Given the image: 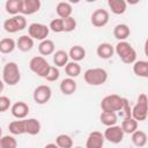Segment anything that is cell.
Listing matches in <instances>:
<instances>
[{
	"mask_svg": "<svg viewBox=\"0 0 148 148\" xmlns=\"http://www.w3.org/2000/svg\"><path fill=\"white\" fill-rule=\"evenodd\" d=\"M114 52L118 54V57L124 64L131 65L136 61V51L126 40L118 42L117 45L114 46Z\"/></svg>",
	"mask_w": 148,
	"mask_h": 148,
	"instance_id": "cell-1",
	"label": "cell"
},
{
	"mask_svg": "<svg viewBox=\"0 0 148 148\" xmlns=\"http://www.w3.org/2000/svg\"><path fill=\"white\" fill-rule=\"evenodd\" d=\"M21 80V72L18 65L14 61H8L2 69V81L5 84L15 86Z\"/></svg>",
	"mask_w": 148,
	"mask_h": 148,
	"instance_id": "cell-2",
	"label": "cell"
},
{
	"mask_svg": "<svg viewBox=\"0 0 148 148\" xmlns=\"http://www.w3.org/2000/svg\"><path fill=\"white\" fill-rule=\"evenodd\" d=\"M83 79L89 86H102L108 80V72L104 68H89L83 73Z\"/></svg>",
	"mask_w": 148,
	"mask_h": 148,
	"instance_id": "cell-3",
	"label": "cell"
},
{
	"mask_svg": "<svg viewBox=\"0 0 148 148\" xmlns=\"http://www.w3.org/2000/svg\"><path fill=\"white\" fill-rule=\"evenodd\" d=\"M125 99L126 98H124L117 94L108 95L102 99L101 109H102V111H105V112H114V113L120 112V110L124 106Z\"/></svg>",
	"mask_w": 148,
	"mask_h": 148,
	"instance_id": "cell-4",
	"label": "cell"
},
{
	"mask_svg": "<svg viewBox=\"0 0 148 148\" xmlns=\"http://www.w3.org/2000/svg\"><path fill=\"white\" fill-rule=\"evenodd\" d=\"M147 103H148L147 95L140 94L136 104L133 106V109H131V117L138 123L147 119Z\"/></svg>",
	"mask_w": 148,
	"mask_h": 148,
	"instance_id": "cell-5",
	"label": "cell"
},
{
	"mask_svg": "<svg viewBox=\"0 0 148 148\" xmlns=\"http://www.w3.org/2000/svg\"><path fill=\"white\" fill-rule=\"evenodd\" d=\"M2 27H3L5 31H7L9 34H15V32L22 31L23 29L27 28V18L21 14L15 15V16H12V17L5 20Z\"/></svg>",
	"mask_w": 148,
	"mask_h": 148,
	"instance_id": "cell-6",
	"label": "cell"
},
{
	"mask_svg": "<svg viewBox=\"0 0 148 148\" xmlns=\"http://www.w3.org/2000/svg\"><path fill=\"white\" fill-rule=\"evenodd\" d=\"M51 65H49V62L46 61V59L42 56H36L34 58L30 59L29 61V68L32 73H35L36 75L40 76V77H45L47 74V71L50 68Z\"/></svg>",
	"mask_w": 148,
	"mask_h": 148,
	"instance_id": "cell-7",
	"label": "cell"
},
{
	"mask_svg": "<svg viewBox=\"0 0 148 148\" xmlns=\"http://www.w3.org/2000/svg\"><path fill=\"white\" fill-rule=\"evenodd\" d=\"M28 34L29 36L35 40H44L46 39V37L49 36L50 34V29H49V25L46 24H43V23H31L29 27H28Z\"/></svg>",
	"mask_w": 148,
	"mask_h": 148,
	"instance_id": "cell-8",
	"label": "cell"
},
{
	"mask_svg": "<svg viewBox=\"0 0 148 148\" xmlns=\"http://www.w3.org/2000/svg\"><path fill=\"white\" fill-rule=\"evenodd\" d=\"M52 97V90L49 86L46 84H40L38 87L35 88L34 94H32V98L37 104H46Z\"/></svg>",
	"mask_w": 148,
	"mask_h": 148,
	"instance_id": "cell-9",
	"label": "cell"
},
{
	"mask_svg": "<svg viewBox=\"0 0 148 148\" xmlns=\"http://www.w3.org/2000/svg\"><path fill=\"white\" fill-rule=\"evenodd\" d=\"M125 133L123 132L121 127L118 125H113V126H109L106 127V130L103 133V136L105 140H108L111 143H120L124 139Z\"/></svg>",
	"mask_w": 148,
	"mask_h": 148,
	"instance_id": "cell-10",
	"label": "cell"
},
{
	"mask_svg": "<svg viewBox=\"0 0 148 148\" xmlns=\"http://www.w3.org/2000/svg\"><path fill=\"white\" fill-rule=\"evenodd\" d=\"M109 12L106 9H103V8H97L92 12L91 16H90V21H91V24L96 28H103L108 24L109 22Z\"/></svg>",
	"mask_w": 148,
	"mask_h": 148,
	"instance_id": "cell-11",
	"label": "cell"
},
{
	"mask_svg": "<svg viewBox=\"0 0 148 148\" xmlns=\"http://www.w3.org/2000/svg\"><path fill=\"white\" fill-rule=\"evenodd\" d=\"M104 141L105 139L101 132L98 131L90 132L86 141V148H103Z\"/></svg>",
	"mask_w": 148,
	"mask_h": 148,
	"instance_id": "cell-12",
	"label": "cell"
},
{
	"mask_svg": "<svg viewBox=\"0 0 148 148\" xmlns=\"http://www.w3.org/2000/svg\"><path fill=\"white\" fill-rule=\"evenodd\" d=\"M40 0H22L21 15H32L40 9Z\"/></svg>",
	"mask_w": 148,
	"mask_h": 148,
	"instance_id": "cell-13",
	"label": "cell"
},
{
	"mask_svg": "<svg viewBox=\"0 0 148 148\" xmlns=\"http://www.w3.org/2000/svg\"><path fill=\"white\" fill-rule=\"evenodd\" d=\"M10 112L16 119H25L29 113V105L25 102H16L10 106Z\"/></svg>",
	"mask_w": 148,
	"mask_h": 148,
	"instance_id": "cell-14",
	"label": "cell"
},
{
	"mask_svg": "<svg viewBox=\"0 0 148 148\" xmlns=\"http://www.w3.org/2000/svg\"><path fill=\"white\" fill-rule=\"evenodd\" d=\"M59 88H60V91H61L64 95L69 96V95H73V94L75 92V90H76V88H77V84H76V82H75L74 79H72V77H66V79L61 80Z\"/></svg>",
	"mask_w": 148,
	"mask_h": 148,
	"instance_id": "cell-15",
	"label": "cell"
},
{
	"mask_svg": "<svg viewBox=\"0 0 148 148\" xmlns=\"http://www.w3.org/2000/svg\"><path fill=\"white\" fill-rule=\"evenodd\" d=\"M131 35V30L128 28L127 24H124V23H120V24H117L114 28H113V36L116 39H118L119 42H123V40H126Z\"/></svg>",
	"mask_w": 148,
	"mask_h": 148,
	"instance_id": "cell-16",
	"label": "cell"
},
{
	"mask_svg": "<svg viewBox=\"0 0 148 148\" xmlns=\"http://www.w3.org/2000/svg\"><path fill=\"white\" fill-rule=\"evenodd\" d=\"M16 47L22 52H29L34 47V39L29 35H22L16 40Z\"/></svg>",
	"mask_w": 148,
	"mask_h": 148,
	"instance_id": "cell-17",
	"label": "cell"
},
{
	"mask_svg": "<svg viewBox=\"0 0 148 148\" xmlns=\"http://www.w3.org/2000/svg\"><path fill=\"white\" fill-rule=\"evenodd\" d=\"M96 53L101 59H110L114 53V47L110 43H101L96 49Z\"/></svg>",
	"mask_w": 148,
	"mask_h": 148,
	"instance_id": "cell-18",
	"label": "cell"
},
{
	"mask_svg": "<svg viewBox=\"0 0 148 148\" xmlns=\"http://www.w3.org/2000/svg\"><path fill=\"white\" fill-rule=\"evenodd\" d=\"M108 6L116 15H121L127 9V2L125 0H108Z\"/></svg>",
	"mask_w": 148,
	"mask_h": 148,
	"instance_id": "cell-19",
	"label": "cell"
},
{
	"mask_svg": "<svg viewBox=\"0 0 148 148\" xmlns=\"http://www.w3.org/2000/svg\"><path fill=\"white\" fill-rule=\"evenodd\" d=\"M133 72L136 76L147 79L148 77V61L146 60H136L133 64Z\"/></svg>",
	"mask_w": 148,
	"mask_h": 148,
	"instance_id": "cell-20",
	"label": "cell"
},
{
	"mask_svg": "<svg viewBox=\"0 0 148 148\" xmlns=\"http://www.w3.org/2000/svg\"><path fill=\"white\" fill-rule=\"evenodd\" d=\"M24 121H25V133H28L29 135H37L40 132L42 125L39 120H37L36 118H28L24 119Z\"/></svg>",
	"mask_w": 148,
	"mask_h": 148,
	"instance_id": "cell-21",
	"label": "cell"
},
{
	"mask_svg": "<svg viewBox=\"0 0 148 148\" xmlns=\"http://www.w3.org/2000/svg\"><path fill=\"white\" fill-rule=\"evenodd\" d=\"M56 12H57L59 18H66V17L72 16L73 8H72V5L69 2L60 1V2H58L57 7H56Z\"/></svg>",
	"mask_w": 148,
	"mask_h": 148,
	"instance_id": "cell-22",
	"label": "cell"
},
{
	"mask_svg": "<svg viewBox=\"0 0 148 148\" xmlns=\"http://www.w3.org/2000/svg\"><path fill=\"white\" fill-rule=\"evenodd\" d=\"M54 50H56V45L53 43V40L51 39H44L39 43L38 45V52L40 53L42 57L44 56H51L54 53Z\"/></svg>",
	"mask_w": 148,
	"mask_h": 148,
	"instance_id": "cell-23",
	"label": "cell"
},
{
	"mask_svg": "<svg viewBox=\"0 0 148 148\" xmlns=\"http://www.w3.org/2000/svg\"><path fill=\"white\" fill-rule=\"evenodd\" d=\"M67 53H68V57L72 59V61H75V62H79L86 58V50L81 45L72 46Z\"/></svg>",
	"mask_w": 148,
	"mask_h": 148,
	"instance_id": "cell-24",
	"label": "cell"
},
{
	"mask_svg": "<svg viewBox=\"0 0 148 148\" xmlns=\"http://www.w3.org/2000/svg\"><path fill=\"white\" fill-rule=\"evenodd\" d=\"M8 130L13 135H21L25 133V121L24 119L13 120L8 125Z\"/></svg>",
	"mask_w": 148,
	"mask_h": 148,
	"instance_id": "cell-25",
	"label": "cell"
},
{
	"mask_svg": "<svg viewBox=\"0 0 148 148\" xmlns=\"http://www.w3.org/2000/svg\"><path fill=\"white\" fill-rule=\"evenodd\" d=\"M21 8H22V0H7L5 3L6 12L13 16L21 14Z\"/></svg>",
	"mask_w": 148,
	"mask_h": 148,
	"instance_id": "cell-26",
	"label": "cell"
},
{
	"mask_svg": "<svg viewBox=\"0 0 148 148\" xmlns=\"http://www.w3.org/2000/svg\"><path fill=\"white\" fill-rule=\"evenodd\" d=\"M68 53L64 50H58L53 53V64L56 65V67H65L68 62Z\"/></svg>",
	"mask_w": 148,
	"mask_h": 148,
	"instance_id": "cell-27",
	"label": "cell"
},
{
	"mask_svg": "<svg viewBox=\"0 0 148 148\" xmlns=\"http://www.w3.org/2000/svg\"><path fill=\"white\" fill-rule=\"evenodd\" d=\"M16 47V42L10 38V37H6L0 39V52L3 54H9L12 53Z\"/></svg>",
	"mask_w": 148,
	"mask_h": 148,
	"instance_id": "cell-28",
	"label": "cell"
},
{
	"mask_svg": "<svg viewBox=\"0 0 148 148\" xmlns=\"http://www.w3.org/2000/svg\"><path fill=\"white\" fill-rule=\"evenodd\" d=\"M99 120H101V123L103 125H105L106 127H109V126H113V125L117 124L118 116L114 112H105V111H102V113L99 116Z\"/></svg>",
	"mask_w": 148,
	"mask_h": 148,
	"instance_id": "cell-29",
	"label": "cell"
},
{
	"mask_svg": "<svg viewBox=\"0 0 148 148\" xmlns=\"http://www.w3.org/2000/svg\"><path fill=\"white\" fill-rule=\"evenodd\" d=\"M132 142L135 147H145L147 143V134L146 132L141 131V130H136L135 132L132 133Z\"/></svg>",
	"mask_w": 148,
	"mask_h": 148,
	"instance_id": "cell-30",
	"label": "cell"
},
{
	"mask_svg": "<svg viewBox=\"0 0 148 148\" xmlns=\"http://www.w3.org/2000/svg\"><path fill=\"white\" fill-rule=\"evenodd\" d=\"M121 130L124 133L126 134H132L133 132H135L138 130V121L134 120L132 117L130 118H124V120L121 121V125H120Z\"/></svg>",
	"mask_w": 148,
	"mask_h": 148,
	"instance_id": "cell-31",
	"label": "cell"
},
{
	"mask_svg": "<svg viewBox=\"0 0 148 148\" xmlns=\"http://www.w3.org/2000/svg\"><path fill=\"white\" fill-rule=\"evenodd\" d=\"M65 72L68 75V77H77L81 74V66L75 61H68L65 66Z\"/></svg>",
	"mask_w": 148,
	"mask_h": 148,
	"instance_id": "cell-32",
	"label": "cell"
},
{
	"mask_svg": "<svg viewBox=\"0 0 148 148\" xmlns=\"http://www.w3.org/2000/svg\"><path fill=\"white\" fill-rule=\"evenodd\" d=\"M56 145L59 148H73V139L67 134H59L56 138Z\"/></svg>",
	"mask_w": 148,
	"mask_h": 148,
	"instance_id": "cell-33",
	"label": "cell"
},
{
	"mask_svg": "<svg viewBox=\"0 0 148 148\" xmlns=\"http://www.w3.org/2000/svg\"><path fill=\"white\" fill-rule=\"evenodd\" d=\"M17 141L13 135H2L0 138V148H16Z\"/></svg>",
	"mask_w": 148,
	"mask_h": 148,
	"instance_id": "cell-34",
	"label": "cell"
},
{
	"mask_svg": "<svg viewBox=\"0 0 148 148\" xmlns=\"http://www.w3.org/2000/svg\"><path fill=\"white\" fill-rule=\"evenodd\" d=\"M62 24H64V32H72L76 29V20L73 16L62 18Z\"/></svg>",
	"mask_w": 148,
	"mask_h": 148,
	"instance_id": "cell-35",
	"label": "cell"
},
{
	"mask_svg": "<svg viewBox=\"0 0 148 148\" xmlns=\"http://www.w3.org/2000/svg\"><path fill=\"white\" fill-rule=\"evenodd\" d=\"M59 76H60L59 68L56 67V66H50V68L47 71V74L44 79H46V81H49V82H54L59 79Z\"/></svg>",
	"mask_w": 148,
	"mask_h": 148,
	"instance_id": "cell-36",
	"label": "cell"
},
{
	"mask_svg": "<svg viewBox=\"0 0 148 148\" xmlns=\"http://www.w3.org/2000/svg\"><path fill=\"white\" fill-rule=\"evenodd\" d=\"M49 29L53 32H64V24H62V18H54L50 22Z\"/></svg>",
	"mask_w": 148,
	"mask_h": 148,
	"instance_id": "cell-37",
	"label": "cell"
},
{
	"mask_svg": "<svg viewBox=\"0 0 148 148\" xmlns=\"http://www.w3.org/2000/svg\"><path fill=\"white\" fill-rule=\"evenodd\" d=\"M12 106V101L7 96H0V112H6Z\"/></svg>",
	"mask_w": 148,
	"mask_h": 148,
	"instance_id": "cell-38",
	"label": "cell"
},
{
	"mask_svg": "<svg viewBox=\"0 0 148 148\" xmlns=\"http://www.w3.org/2000/svg\"><path fill=\"white\" fill-rule=\"evenodd\" d=\"M124 118H130L131 117V108H130V104H128V101L125 99V103H124V106L123 109L120 110L119 112Z\"/></svg>",
	"mask_w": 148,
	"mask_h": 148,
	"instance_id": "cell-39",
	"label": "cell"
},
{
	"mask_svg": "<svg viewBox=\"0 0 148 148\" xmlns=\"http://www.w3.org/2000/svg\"><path fill=\"white\" fill-rule=\"evenodd\" d=\"M44 148H59V147H58L56 143H47Z\"/></svg>",
	"mask_w": 148,
	"mask_h": 148,
	"instance_id": "cell-40",
	"label": "cell"
},
{
	"mask_svg": "<svg viewBox=\"0 0 148 148\" xmlns=\"http://www.w3.org/2000/svg\"><path fill=\"white\" fill-rule=\"evenodd\" d=\"M3 88H5V83H3L2 80H0V92L3 91Z\"/></svg>",
	"mask_w": 148,
	"mask_h": 148,
	"instance_id": "cell-41",
	"label": "cell"
},
{
	"mask_svg": "<svg viewBox=\"0 0 148 148\" xmlns=\"http://www.w3.org/2000/svg\"><path fill=\"white\" fill-rule=\"evenodd\" d=\"M2 136V130H1V127H0V138Z\"/></svg>",
	"mask_w": 148,
	"mask_h": 148,
	"instance_id": "cell-42",
	"label": "cell"
},
{
	"mask_svg": "<svg viewBox=\"0 0 148 148\" xmlns=\"http://www.w3.org/2000/svg\"><path fill=\"white\" fill-rule=\"evenodd\" d=\"M73 148H83V147H80V146H76V147H73Z\"/></svg>",
	"mask_w": 148,
	"mask_h": 148,
	"instance_id": "cell-43",
	"label": "cell"
}]
</instances>
